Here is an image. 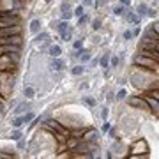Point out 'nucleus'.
<instances>
[{"mask_svg":"<svg viewBox=\"0 0 159 159\" xmlns=\"http://www.w3.org/2000/svg\"><path fill=\"white\" fill-rule=\"evenodd\" d=\"M147 14L150 16V18H156V16H157V11H156V9H148Z\"/></svg>","mask_w":159,"mask_h":159,"instance_id":"473e14b6","label":"nucleus"},{"mask_svg":"<svg viewBox=\"0 0 159 159\" xmlns=\"http://www.w3.org/2000/svg\"><path fill=\"white\" fill-rule=\"evenodd\" d=\"M12 126L14 127H21L23 126V118H21V117H16V118L12 120Z\"/></svg>","mask_w":159,"mask_h":159,"instance_id":"393cba45","label":"nucleus"},{"mask_svg":"<svg viewBox=\"0 0 159 159\" xmlns=\"http://www.w3.org/2000/svg\"><path fill=\"white\" fill-rule=\"evenodd\" d=\"M113 99H115V95H113V94H108V95H106V101H108V103H111Z\"/></svg>","mask_w":159,"mask_h":159,"instance_id":"4c0bfd02","label":"nucleus"},{"mask_svg":"<svg viewBox=\"0 0 159 159\" xmlns=\"http://www.w3.org/2000/svg\"><path fill=\"white\" fill-rule=\"evenodd\" d=\"M21 46H16V44H2L0 46V51L2 53H20Z\"/></svg>","mask_w":159,"mask_h":159,"instance_id":"423d86ee","label":"nucleus"},{"mask_svg":"<svg viewBox=\"0 0 159 159\" xmlns=\"http://www.w3.org/2000/svg\"><path fill=\"white\" fill-rule=\"evenodd\" d=\"M87 21H88V18H87L85 14H81V16H80V21H78V25H85Z\"/></svg>","mask_w":159,"mask_h":159,"instance_id":"2f4dec72","label":"nucleus"},{"mask_svg":"<svg viewBox=\"0 0 159 159\" xmlns=\"http://www.w3.org/2000/svg\"><path fill=\"white\" fill-rule=\"evenodd\" d=\"M23 147H25V141L20 138V140H18V148H23Z\"/></svg>","mask_w":159,"mask_h":159,"instance_id":"58836bf2","label":"nucleus"},{"mask_svg":"<svg viewBox=\"0 0 159 159\" xmlns=\"http://www.w3.org/2000/svg\"><path fill=\"white\" fill-rule=\"evenodd\" d=\"M28 110H30V104H28V103H20V104H18V108L14 110V113L21 115V113H25V111H28Z\"/></svg>","mask_w":159,"mask_h":159,"instance_id":"9b49d317","label":"nucleus"},{"mask_svg":"<svg viewBox=\"0 0 159 159\" xmlns=\"http://www.w3.org/2000/svg\"><path fill=\"white\" fill-rule=\"evenodd\" d=\"M39 28H41V21H39V20H34L30 23V32H32V34H37V32H39Z\"/></svg>","mask_w":159,"mask_h":159,"instance_id":"2eb2a0df","label":"nucleus"},{"mask_svg":"<svg viewBox=\"0 0 159 159\" xmlns=\"http://www.w3.org/2000/svg\"><path fill=\"white\" fill-rule=\"evenodd\" d=\"M92 4V0H83V5H90Z\"/></svg>","mask_w":159,"mask_h":159,"instance_id":"49530a36","label":"nucleus"},{"mask_svg":"<svg viewBox=\"0 0 159 159\" xmlns=\"http://www.w3.org/2000/svg\"><path fill=\"white\" fill-rule=\"evenodd\" d=\"M81 42H83V41H74V44H73L74 50H80V48H81Z\"/></svg>","mask_w":159,"mask_h":159,"instance_id":"f704fd0d","label":"nucleus"},{"mask_svg":"<svg viewBox=\"0 0 159 159\" xmlns=\"http://www.w3.org/2000/svg\"><path fill=\"white\" fill-rule=\"evenodd\" d=\"M78 57H80V60L81 62H88L92 57H90V51H87V50H81V51H78Z\"/></svg>","mask_w":159,"mask_h":159,"instance_id":"ddd939ff","label":"nucleus"},{"mask_svg":"<svg viewBox=\"0 0 159 159\" xmlns=\"http://www.w3.org/2000/svg\"><path fill=\"white\" fill-rule=\"evenodd\" d=\"M65 141H67V143H65L67 148H74L78 143H80V138H69V140H65Z\"/></svg>","mask_w":159,"mask_h":159,"instance_id":"dca6fc26","label":"nucleus"},{"mask_svg":"<svg viewBox=\"0 0 159 159\" xmlns=\"http://www.w3.org/2000/svg\"><path fill=\"white\" fill-rule=\"evenodd\" d=\"M134 64H136L138 67H141V69H150L154 73H157V67H159L157 60L148 58V57H141V55H138L136 58H134Z\"/></svg>","mask_w":159,"mask_h":159,"instance_id":"f03ea898","label":"nucleus"},{"mask_svg":"<svg viewBox=\"0 0 159 159\" xmlns=\"http://www.w3.org/2000/svg\"><path fill=\"white\" fill-rule=\"evenodd\" d=\"M50 67H51L53 71H62L64 62L58 58V57H53V60H51V64H50Z\"/></svg>","mask_w":159,"mask_h":159,"instance_id":"1a4fd4ad","label":"nucleus"},{"mask_svg":"<svg viewBox=\"0 0 159 159\" xmlns=\"http://www.w3.org/2000/svg\"><path fill=\"white\" fill-rule=\"evenodd\" d=\"M113 12H115L117 16H122V14H126V12H127V7H126V5H122V4H120L118 7H115V9H113Z\"/></svg>","mask_w":159,"mask_h":159,"instance_id":"a211bd4d","label":"nucleus"},{"mask_svg":"<svg viewBox=\"0 0 159 159\" xmlns=\"http://www.w3.org/2000/svg\"><path fill=\"white\" fill-rule=\"evenodd\" d=\"M118 62H120V58H118V57H111L108 64H111V67H117V65H118Z\"/></svg>","mask_w":159,"mask_h":159,"instance_id":"a878e982","label":"nucleus"},{"mask_svg":"<svg viewBox=\"0 0 159 159\" xmlns=\"http://www.w3.org/2000/svg\"><path fill=\"white\" fill-rule=\"evenodd\" d=\"M138 34H140V27H136V28L133 30V35H138Z\"/></svg>","mask_w":159,"mask_h":159,"instance_id":"37998d69","label":"nucleus"},{"mask_svg":"<svg viewBox=\"0 0 159 159\" xmlns=\"http://www.w3.org/2000/svg\"><path fill=\"white\" fill-rule=\"evenodd\" d=\"M143 101H145V103H147V106L150 108V110H152V111H154V115L157 117V110H159L157 99H154V97H152L150 94H145V95H143Z\"/></svg>","mask_w":159,"mask_h":159,"instance_id":"20e7f679","label":"nucleus"},{"mask_svg":"<svg viewBox=\"0 0 159 159\" xmlns=\"http://www.w3.org/2000/svg\"><path fill=\"white\" fill-rule=\"evenodd\" d=\"M126 95H127V92L122 88V90H118V94H117L115 97H117V99H126Z\"/></svg>","mask_w":159,"mask_h":159,"instance_id":"c85d7f7f","label":"nucleus"},{"mask_svg":"<svg viewBox=\"0 0 159 159\" xmlns=\"http://www.w3.org/2000/svg\"><path fill=\"white\" fill-rule=\"evenodd\" d=\"M48 51H50V55H51V57H58V55L62 53V50H60V46H57V44H51Z\"/></svg>","mask_w":159,"mask_h":159,"instance_id":"4468645a","label":"nucleus"},{"mask_svg":"<svg viewBox=\"0 0 159 159\" xmlns=\"http://www.w3.org/2000/svg\"><path fill=\"white\" fill-rule=\"evenodd\" d=\"M101 117H103V118H108V110H103V111H101Z\"/></svg>","mask_w":159,"mask_h":159,"instance_id":"ea45409f","label":"nucleus"},{"mask_svg":"<svg viewBox=\"0 0 159 159\" xmlns=\"http://www.w3.org/2000/svg\"><path fill=\"white\" fill-rule=\"evenodd\" d=\"M9 157H14V154H0V159H9Z\"/></svg>","mask_w":159,"mask_h":159,"instance_id":"c9c22d12","label":"nucleus"},{"mask_svg":"<svg viewBox=\"0 0 159 159\" xmlns=\"http://www.w3.org/2000/svg\"><path fill=\"white\" fill-rule=\"evenodd\" d=\"M14 34H20V27L18 25H11V27L0 28V37H7V35H14Z\"/></svg>","mask_w":159,"mask_h":159,"instance_id":"39448f33","label":"nucleus"},{"mask_svg":"<svg viewBox=\"0 0 159 159\" xmlns=\"http://www.w3.org/2000/svg\"><path fill=\"white\" fill-rule=\"evenodd\" d=\"M126 20L129 21V23H134V25H140V14H134V12L127 11V12H126Z\"/></svg>","mask_w":159,"mask_h":159,"instance_id":"9d476101","label":"nucleus"},{"mask_svg":"<svg viewBox=\"0 0 159 159\" xmlns=\"http://www.w3.org/2000/svg\"><path fill=\"white\" fill-rule=\"evenodd\" d=\"M97 138H99V133H97L95 129H88V131L83 134L81 140H83V141H90V143H92V141H95Z\"/></svg>","mask_w":159,"mask_h":159,"instance_id":"6e6552de","label":"nucleus"},{"mask_svg":"<svg viewBox=\"0 0 159 159\" xmlns=\"http://www.w3.org/2000/svg\"><path fill=\"white\" fill-rule=\"evenodd\" d=\"M44 39H48V34H46V32H41V34L35 37V41H37V42H39V41H44Z\"/></svg>","mask_w":159,"mask_h":159,"instance_id":"cd10ccee","label":"nucleus"},{"mask_svg":"<svg viewBox=\"0 0 159 159\" xmlns=\"http://www.w3.org/2000/svg\"><path fill=\"white\" fill-rule=\"evenodd\" d=\"M129 152H133L131 156H136L138 152H141V154H147L148 152V145L145 140H138V141H134L133 145H131V148H129Z\"/></svg>","mask_w":159,"mask_h":159,"instance_id":"7ed1b4c3","label":"nucleus"},{"mask_svg":"<svg viewBox=\"0 0 159 159\" xmlns=\"http://www.w3.org/2000/svg\"><path fill=\"white\" fill-rule=\"evenodd\" d=\"M21 118H23V124H25V122H30V120H34V113L27 111V113H23V115H21Z\"/></svg>","mask_w":159,"mask_h":159,"instance_id":"412c9836","label":"nucleus"},{"mask_svg":"<svg viewBox=\"0 0 159 159\" xmlns=\"http://www.w3.org/2000/svg\"><path fill=\"white\" fill-rule=\"evenodd\" d=\"M60 34H62V41H71V35H73V28L69 27L67 30L60 32Z\"/></svg>","mask_w":159,"mask_h":159,"instance_id":"f3484780","label":"nucleus"},{"mask_svg":"<svg viewBox=\"0 0 159 159\" xmlns=\"http://www.w3.org/2000/svg\"><path fill=\"white\" fill-rule=\"evenodd\" d=\"M92 28H94V30L101 28V20H94V21H92Z\"/></svg>","mask_w":159,"mask_h":159,"instance_id":"7c9ffc66","label":"nucleus"},{"mask_svg":"<svg viewBox=\"0 0 159 159\" xmlns=\"http://www.w3.org/2000/svg\"><path fill=\"white\" fill-rule=\"evenodd\" d=\"M81 14H85V5H78V7L73 11V16H78V18H80Z\"/></svg>","mask_w":159,"mask_h":159,"instance_id":"6ab92c4d","label":"nucleus"},{"mask_svg":"<svg viewBox=\"0 0 159 159\" xmlns=\"http://www.w3.org/2000/svg\"><path fill=\"white\" fill-rule=\"evenodd\" d=\"M62 18H64L65 21H69L71 18H73V11L69 9L67 5H64V7H62Z\"/></svg>","mask_w":159,"mask_h":159,"instance_id":"f8f14e48","label":"nucleus"},{"mask_svg":"<svg viewBox=\"0 0 159 159\" xmlns=\"http://www.w3.org/2000/svg\"><path fill=\"white\" fill-rule=\"evenodd\" d=\"M11 138H12V140H20V138H21V133L16 129V131H12V133H11Z\"/></svg>","mask_w":159,"mask_h":159,"instance_id":"c756f323","label":"nucleus"},{"mask_svg":"<svg viewBox=\"0 0 159 159\" xmlns=\"http://www.w3.org/2000/svg\"><path fill=\"white\" fill-rule=\"evenodd\" d=\"M120 4H122V5H131V0H120Z\"/></svg>","mask_w":159,"mask_h":159,"instance_id":"a19ab883","label":"nucleus"},{"mask_svg":"<svg viewBox=\"0 0 159 159\" xmlns=\"http://www.w3.org/2000/svg\"><path fill=\"white\" fill-rule=\"evenodd\" d=\"M46 129H50L51 133H55V136H64V138H69V129H65V127L58 122V120H53V118H48L46 120V124H44Z\"/></svg>","mask_w":159,"mask_h":159,"instance_id":"f257e3e1","label":"nucleus"},{"mask_svg":"<svg viewBox=\"0 0 159 159\" xmlns=\"http://www.w3.org/2000/svg\"><path fill=\"white\" fill-rule=\"evenodd\" d=\"M85 103H87V104H90V106L95 104V101H94V99H85Z\"/></svg>","mask_w":159,"mask_h":159,"instance_id":"79ce46f5","label":"nucleus"},{"mask_svg":"<svg viewBox=\"0 0 159 159\" xmlns=\"http://www.w3.org/2000/svg\"><path fill=\"white\" fill-rule=\"evenodd\" d=\"M145 12H147V5L145 4H140L138 5V14H145Z\"/></svg>","mask_w":159,"mask_h":159,"instance_id":"bb28decb","label":"nucleus"},{"mask_svg":"<svg viewBox=\"0 0 159 159\" xmlns=\"http://www.w3.org/2000/svg\"><path fill=\"white\" fill-rule=\"evenodd\" d=\"M34 95H35V90H34L32 87H27V88H25V97H28V99H32Z\"/></svg>","mask_w":159,"mask_h":159,"instance_id":"4be33fe9","label":"nucleus"},{"mask_svg":"<svg viewBox=\"0 0 159 159\" xmlns=\"http://www.w3.org/2000/svg\"><path fill=\"white\" fill-rule=\"evenodd\" d=\"M108 62H110V53H106L104 57H103V58L99 60V64H101L103 67H108Z\"/></svg>","mask_w":159,"mask_h":159,"instance_id":"5701e85b","label":"nucleus"},{"mask_svg":"<svg viewBox=\"0 0 159 159\" xmlns=\"http://www.w3.org/2000/svg\"><path fill=\"white\" fill-rule=\"evenodd\" d=\"M67 28H69V23H67L65 20L60 21V23L57 25V30H58V32H64V30H67Z\"/></svg>","mask_w":159,"mask_h":159,"instance_id":"aec40b11","label":"nucleus"},{"mask_svg":"<svg viewBox=\"0 0 159 159\" xmlns=\"http://www.w3.org/2000/svg\"><path fill=\"white\" fill-rule=\"evenodd\" d=\"M2 55H4V53H2V51H0V57H2Z\"/></svg>","mask_w":159,"mask_h":159,"instance_id":"de8ad7c7","label":"nucleus"},{"mask_svg":"<svg viewBox=\"0 0 159 159\" xmlns=\"http://www.w3.org/2000/svg\"><path fill=\"white\" fill-rule=\"evenodd\" d=\"M131 37H133V32H129V30L124 32V39H126V41L127 39H131Z\"/></svg>","mask_w":159,"mask_h":159,"instance_id":"72a5a7b5","label":"nucleus"},{"mask_svg":"<svg viewBox=\"0 0 159 159\" xmlns=\"http://www.w3.org/2000/svg\"><path fill=\"white\" fill-rule=\"evenodd\" d=\"M108 129H110V124H108V122H106L104 126H103V131H108Z\"/></svg>","mask_w":159,"mask_h":159,"instance_id":"a18cd8bd","label":"nucleus"},{"mask_svg":"<svg viewBox=\"0 0 159 159\" xmlns=\"http://www.w3.org/2000/svg\"><path fill=\"white\" fill-rule=\"evenodd\" d=\"M90 64H92V65H94V67H95V65L99 64V60H97V58H95V60H92V58H90Z\"/></svg>","mask_w":159,"mask_h":159,"instance_id":"c03bdc74","label":"nucleus"},{"mask_svg":"<svg viewBox=\"0 0 159 159\" xmlns=\"http://www.w3.org/2000/svg\"><path fill=\"white\" fill-rule=\"evenodd\" d=\"M152 30H154V32L159 30V23H157V21H154V23H152Z\"/></svg>","mask_w":159,"mask_h":159,"instance_id":"e433bc0d","label":"nucleus"},{"mask_svg":"<svg viewBox=\"0 0 159 159\" xmlns=\"http://www.w3.org/2000/svg\"><path fill=\"white\" fill-rule=\"evenodd\" d=\"M85 67H81V65H76V67H73V74L74 76H80V74H83Z\"/></svg>","mask_w":159,"mask_h":159,"instance_id":"b1692460","label":"nucleus"},{"mask_svg":"<svg viewBox=\"0 0 159 159\" xmlns=\"http://www.w3.org/2000/svg\"><path fill=\"white\" fill-rule=\"evenodd\" d=\"M129 104H131V106H134V108H141V110H148L147 103H145L143 99H140V97H131V99H129Z\"/></svg>","mask_w":159,"mask_h":159,"instance_id":"0eeeda50","label":"nucleus"}]
</instances>
